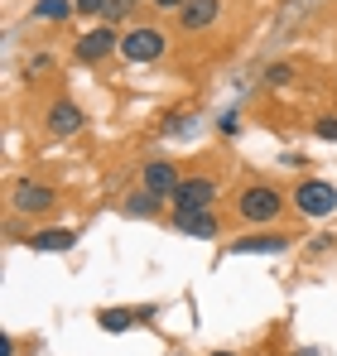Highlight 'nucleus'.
<instances>
[{"label":"nucleus","instance_id":"obj_1","mask_svg":"<svg viewBox=\"0 0 337 356\" xmlns=\"http://www.w3.org/2000/svg\"><path fill=\"white\" fill-rule=\"evenodd\" d=\"M284 207H289V197H284L275 183H265V178H256V183H246L241 193H236V202H231V217L241 222V227H275L284 217Z\"/></svg>","mask_w":337,"mask_h":356},{"label":"nucleus","instance_id":"obj_2","mask_svg":"<svg viewBox=\"0 0 337 356\" xmlns=\"http://www.w3.org/2000/svg\"><path fill=\"white\" fill-rule=\"evenodd\" d=\"M289 207L299 217H308V222H323V217L337 212V188L328 178H299L294 193H289Z\"/></svg>","mask_w":337,"mask_h":356},{"label":"nucleus","instance_id":"obj_3","mask_svg":"<svg viewBox=\"0 0 337 356\" xmlns=\"http://www.w3.org/2000/svg\"><path fill=\"white\" fill-rule=\"evenodd\" d=\"M217 197H222V178L217 174H183V183L168 197V207L173 212H212Z\"/></svg>","mask_w":337,"mask_h":356},{"label":"nucleus","instance_id":"obj_4","mask_svg":"<svg viewBox=\"0 0 337 356\" xmlns=\"http://www.w3.org/2000/svg\"><path fill=\"white\" fill-rule=\"evenodd\" d=\"M58 202H63V193L54 183H39V178H19L10 188V212L15 217H49Z\"/></svg>","mask_w":337,"mask_h":356},{"label":"nucleus","instance_id":"obj_5","mask_svg":"<svg viewBox=\"0 0 337 356\" xmlns=\"http://www.w3.org/2000/svg\"><path fill=\"white\" fill-rule=\"evenodd\" d=\"M168 54V34L159 24H130L120 34V58L125 63H159Z\"/></svg>","mask_w":337,"mask_h":356},{"label":"nucleus","instance_id":"obj_6","mask_svg":"<svg viewBox=\"0 0 337 356\" xmlns=\"http://www.w3.org/2000/svg\"><path fill=\"white\" fill-rule=\"evenodd\" d=\"M39 125H44L54 140H72V135L87 125V111H82L72 97H54V102L44 106V120H39Z\"/></svg>","mask_w":337,"mask_h":356},{"label":"nucleus","instance_id":"obj_7","mask_svg":"<svg viewBox=\"0 0 337 356\" xmlns=\"http://www.w3.org/2000/svg\"><path fill=\"white\" fill-rule=\"evenodd\" d=\"M289 245H294L289 232H280V227H260V232H246V236L226 241V255H280V250H289Z\"/></svg>","mask_w":337,"mask_h":356},{"label":"nucleus","instance_id":"obj_8","mask_svg":"<svg viewBox=\"0 0 337 356\" xmlns=\"http://www.w3.org/2000/svg\"><path fill=\"white\" fill-rule=\"evenodd\" d=\"M111 54H120V29H116V24H97V29H87V34L72 44V58L87 63V67L111 58Z\"/></svg>","mask_w":337,"mask_h":356},{"label":"nucleus","instance_id":"obj_9","mask_svg":"<svg viewBox=\"0 0 337 356\" xmlns=\"http://www.w3.org/2000/svg\"><path fill=\"white\" fill-rule=\"evenodd\" d=\"M178 183H183V174H178V164H173V159H150V164H145V169H140V188H150V193H155V197H173V188H178Z\"/></svg>","mask_w":337,"mask_h":356},{"label":"nucleus","instance_id":"obj_10","mask_svg":"<svg viewBox=\"0 0 337 356\" xmlns=\"http://www.w3.org/2000/svg\"><path fill=\"white\" fill-rule=\"evenodd\" d=\"M173 19H178L183 34H203V29H212V24L222 19V0H188Z\"/></svg>","mask_w":337,"mask_h":356},{"label":"nucleus","instance_id":"obj_11","mask_svg":"<svg viewBox=\"0 0 337 356\" xmlns=\"http://www.w3.org/2000/svg\"><path fill=\"white\" fill-rule=\"evenodd\" d=\"M24 245H29L34 255H63V250L77 245V232H72V227H39V232L24 236Z\"/></svg>","mask_w":337,"mask_h":356},{"label":"nucleus","instance_id":"obj_12","mask_svg":"<svg viewBox=\"0 0 337 356\" xmlns=\"http://www.w3.org/2000/svg\"><path fill=\"white\" fill-rule=\"evenodd\" d=\"M168 222H173V232H183V236H198V241H217V232H222L217 212H173Z\"/></svg>","mask_w":337,"mask_h":356},{"label":"nucleus","instance_id":"obj_13","mask_svg":"<svg viewBox=\"0 0 337 356\" xmlns=\"http://www.w3.org/2000/svg\"><path fill=\"white\" fill-rule=\"evenodd\" d=\"M135 323H140V308H120V303H116V308H102V313H97V327H102V332H125V327H135Z\"/></svg>","mask_w":337,"mask_h":356},{"label":"nucleus","instance_id":"obj_14","mask_svg":"<svg viewBox=\"0 0 337 356\" xmlns=\"http://www.w3.org/2000/svg\"><path fill=\"white\" fill-rule=\"evenodd\" d=\"M159 207H164V197H155L150 188H135V193L125 197V212H130V217H159Z\"/></svg>","mask_w":337,"mask_h":356},{"label":"nucleus","instance_id":"obj_15","mask_svg":"<svg viewBox=\"0 0 337 356\" xmlns=\"http://www.w3.org/2000/svg\"><path fill=\"white\" fill-rule=\"evenodd\" d=\"M72 15H77L72 0H34V19H44V24H63Z\"/></svg>","mask_w":337,"mask_h":356},{"label":"nucleus","instance_id":"obj_16","mask_svg":"<svg viewBox=\"0 0 337 356\" xmlns=\"http://www.w3.org/2000/svg\"><path fill=\"white\" fill-rule=\"evenodd\" d=\"M107 5H111V0H72V10H77L82 19H107Z\"/></svg>","mask_w":337,"mask_h":356},{"label":"nucleus","instance_id":"obj_17","mask_svg":"<svg viewBox=\"0 0 337 356\" xmlns=\"http://www.w3.org/2000/svg\"><path fill=\"white\" fill-rule=\"evenodd\" d=\"M54 67V58L49 54H34V58H24V82H34V77H44Z\"/></svg>","mask_w":337,"mask_h":356},{"label":"nucleus","instance_id":"obj_18","mask_svg":"<svg viewBox=\"0 0 337 356\" xmlns=\"http://www.w3.org/2000/svg\"><path fill=\"white\" fill-rule=\"evenodd\" d=\"M313 135L328 140V145H337V116H318V120H313Z\"/></svg>","mask_w":337,"mask_h":356},{"label":"nucleus","instance_id":"obj_19","mask_svg":"<svg viewBox=\"0 0 337 356\" xmlns=\"http://www.w3.org/2000/svg\"><path fill=\"white\" fill-rule=\"evenodd\" d=\"M265 82H270V87H284V82H294V67H284V63L265 67Z\"/></svg>","mask_w":337,"mask_h":356},{"label":"nucleus","instance_id":"obj_20","mask_svg":"<svg viewBox=\"0 0 337 356\" xmlns=\"http://www.w3.org/2000/svg\"><path fill=\"white\" fill-rule=\"evenodd\" d=\"M183 125H188V116H183V111H173V116H164V125H159V130H164V135H178Z\"/></svg>","mask_w":337,"mask_h":356},{"label":"nucleus","instance_id":"obj_21","mask_svg":"<svg viewBox=\"0 0 337 356\" xmlns=\"http://www.w3.org/2000/svg\"><path fill=\"white\" fill-rule=\"evenodd\" d=\"M150 5H155V10H168V15H178V10H183L188 0H150Z\"/></svg>","mask_w":337,"mask_h":356},{"label":"nucleus","instance_id":"obj_22","mask_svg":"<svg viewBox=\"0 0 337 356\" xmlns=\"http://www.w3.org/2000/svg\"><path fill=\"white\" fill-rule=\"evenodd\" d=\"M217 130H222V135H236V111H226V116L217 120Z\"/></svg>","mask_w":337,"mask_h":356},{"label":"nucleus","instance_id":"obj_23","mask_svg":"<svg viewBox=\"0 0 337 356\" xmlns=\"http://www.w3.org/2000/svg\"><path fill=\"white\" fill-rule=\"evenodd\" d=\"M0 356H15V337H10V332L0 337Z\"/></svg>","mask_w":337,"mask_h":356},{"label":"nucleus","instance_id":"obj_24","mask_svg":"<svg viewBox=\"0 0 337 356\" xmlns=\"http://www.w3.org/2000/svg\"><path fill=\"white\" fill-rule=\"evenodd\" d=\"M294 356H318V352H313V347H304V352H294Z\"/></svg>","mask_w":337,"mask_h":356},{"label":"nucleus","instance_id":"obj_25","mask_svg":"<svg viewBox=\"0 0 337 356\" xmlns=\"http://www.w3.org/2000/svg\"><path fill=\"white\" fill-rule=\"evenodd\" d=\"M207 356H241V352H207Z\"/></svg>","mask_w":337,"mask_h":356}]
</instances>
